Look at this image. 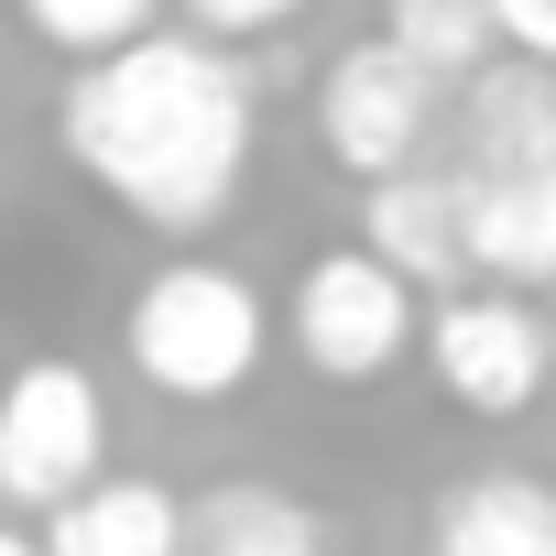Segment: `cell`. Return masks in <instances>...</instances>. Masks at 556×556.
Masks as SVG:
<instances>
[{"mask_svg":"<svg viewBox=\"0 0 556 556\" xmlns=\"http://www.w3.org/2000/svg\"><path fill=\"white\" fill-rule=\"evenodd\" d=\"M55 131L66 164L142 229H207L251 164V88L207 34H142L66 88Z\"/></svg>","mask_w":556,"mask_h":556,"instance_id":"cell-1","label":"cell"},{"mask_svg":"<svg viewBox=\"0 0 556 556\" xmlns=\"http://www.w3.org/2000/svg\"><path fill=\"white\" fill-rule=\"evenodd\" d=\"M121 339H131V371L153 393L218 404V393H240L262 371V295L240 285V273H218V262H175V273H153V285L131 295Z\"/></svg>","mask_w":556,"mask_h":556,"instance_id":"cell-2","label":"cell"},{"mask_svg":"<svg viewBox=\"0 0 556 556\" xmlns=\"http://www.w3.org/2000/svg\"><path fill=\"white\" fill-rule=\"evenodd\" d=\"M99 447H110V415H99V382L77 361H34L0 382V491L12 502H77L99 480Z\"/></svg>","mask_w":556,"mask_h":556,"instance_id":"cell-3","label":"cell"},{"mask_svg":"<svg viewBox=\"0 0 556 556\" xmlns=\"http://www.w3.org/2000/svg\"><path fill=\"white\" fill-rule=\"evenodd\" d=\"M415 339V285L371 251H317L295 285V350L317 382H382Z\"/></svg>","mask_w":556,"mask_h":556,"instance_id":"cell-4","label":"cell"},{"mask_svg":"<svg viewBox=\"0 0 556 556\" xmlns=\"http://www.w3.org/2000/svg\"><path fill=\"white\" fill-rule=\"evenodd\" d=\"M426 361H437L447 404H469V415H491V426H502V415H523V404L545 393L556 339H545V317H534L513 285H480V295H447V306H437Z\"/></svg>","mask_w":556,"mask_h":556,"instance_id":"cell-5","label":"cell"},{"mask_svg":"<svg viewBox=\"0 0 556 556\" xmlns=\"http://www.w3.org/2000/svg\"><path fill=\"white\" fill-rule=\"evenodd\" d=\"M426 99H437V77H426L404 45H350V55L328 66V88H317V131H328V153H339L350 175L382 186V175L415 164Z\"/></svg>","mask_w":556,"mask_h":556,"instance_id":"cell-6","label":"cell"},{"mask_svg":"<svg viewBox=\"0 0 556 556\" xmlns=\"http://www.w3.org/2000/svg\"><path fill=\"white\" fill-rule=\"evenodd\" d=\"M361 251L404 285H458L469 273V186L458 175H382L361 207Z\"/></svg>","mask_w":556,"mask_h":556,"instance_id":"cell-7","label":"cell"},{"mask_svg":"<svg viewBox=\"0 0 556 556\" xmlns=\"http://www.w3.org/2000/svg\"><path fill=\"white\" fill-rule=\"evenodd\" d=\"M469 186V273L491 285H556V164L523 175H458Z\"/></svg>","mask_w":556,"mask_h":556,"instance_id":"cell-8","label":"cell"},{"mask_svg":"<svg viewBox=\"0 0 556 556\" xmlns=\"http://www.w3.org/2000/svg\"><path fill=\"white\" fill-rule=\"evenodd\" d=\"M458 153H469V175L556 164V77L534 55L523 66H480L469 77V110H458Z\"/></svg>","mask_w":556,"mask_h":556,"instance_id":"cell-9","label":"cell"},{"mask_svg":"<svg viewBox=\"0 0 556 556\" xmlns=\"http://www.w3.org/2000/svg\"><path fill=\"white\" fill-rule=\"evenodd\" d=\"M45 556H186V502L164 480H88L77 502H55Z\"/></svg>","mask_w":556,"mask_h":556,"instance_id":"cell-10","label":"cell"},{"mask_svg":"<svg viewBox=\"0 0 556 556\" xmlns=\"http://www.w3.org/2000/svg\"><path fill=\"white\" fill-rule=\"evenodd\" d=\"M437 556H556V480L480 469L437 502Z\"/></svg>","mask_w":556,"mask_h":556,"instance_id":"cell-11","label":"cell"},{"mask_svg":"<svg viewBox=\"0 0 556 556\" xmlns=\"http://www.w3.org/2000/svg\"><path fill=\"white\" fill-rule=\"evenodd\" d=\"M186 556H339V534L273 480H218L186 502Z\"/></svg>","mask_w":556,"mask_h":556,"instance_id":"cell-12","label":"cell"},{"mask_svg":"<svg viewBox=\"0 0 556 556\" xmlns=\"http://www.w3.org/2000/svg\"><path fill=\"white\" fill-rule=\"evenodd\" d=\"M382 45H404L426 77H469L491 55V0H393Z\"/></svg>","mask_w":556,"mask_h":556,"instance_id":"cell-13","label":"cell"},{"mask_svg":"<svg viewBox=\"0 0 556 556\" xmlns=\"http://www.w3.org/2000/svg\"><path fill=\"white\" fill-rule=\"evenodd\" d=\"M23 23L55 45V55H121V45H142L153 34V0H23Z\"/></svg>","mask_w":556,"mask_h":556,"instance_id":"cell-14","label":"cell"},{"mask_svg":"<svg viewBox=\"0 0 556 556\" xmlns=\"http://www.w3.org/2000/svg\"><path fill=\"white\" fill-rule=\"evenodd\" d=\"M186 12H197V34H207V45H240V34H285L306 0H186Z\"/></svg>","mask_w":556,"mask_h":556,"instance_id":"cell-15","label":"cell"},{"mask_svg":"<svg viewBox=\"0 0 556 556\" xmlns=\"http://www.w3.org/2000/svg\"><path fill=\"white\" fill-rule=\"evenodd\" d=\"M491 34L534 66H556V0H491Z\"/></svg>","mask_w":556,"mask_h":556,"instance_id":"cell-16","label":"cell"},{"mask_svg":"<svg viewBox=\"0 0 556 556\" xmlns=\"http://www.w3.org/2000/svg\"><path fill=\"white\" fill-rule=\"evenodd\" d=\"M0 556H45V545H23V534H0Z\"/></svg>","mask_w":556,"mask_h":556,"instance_id":"cell-17","label":"cell"}]
</instances>
